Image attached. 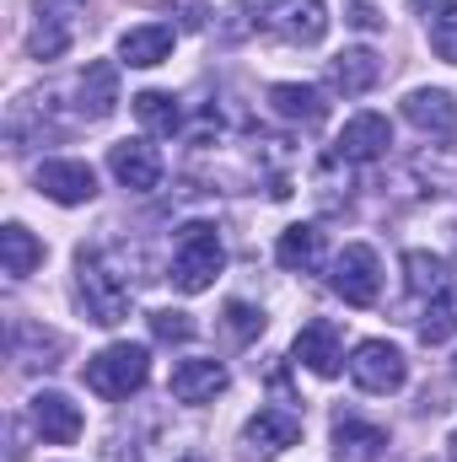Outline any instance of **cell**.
<instances>
[{"mask_svg":"<svg viewBox=\"0 0 457 462\" xmlns=\"http://www.w3.org/2000/svg\"><path fill=\"white\" fill-rule=\"evenodd\" d=\"M227 365L221 360H205V355H194V360H178L173 365V376H167V393L178 398V403H210L216 393H227Z\"/></svg>","mask_w":457,"mask_h":462,"instance_id":"obj_12","label":"cell"},{"mask_svg":"<svg viewBox=\"0 0 457 462\" xmlns=\"http://www.w3.org/2000/svg\"><path fill=\"white\" fill-rule=\"evenodd\" d=\"M135 118L151 129V134H173L183 114H178V97H167V92H140L135 97Z\"/></svg>","mask_w":457,"mask_h":462,"instance_id":"obj_25","label":"cell"},{"mask_svg":"<svg viewBox=\"0 0 457 462\" xmlns=\"http://www.w3.org/2000/svg\"><path fill=\"white\" fill-rule=\"evenodd\" d=\"M33 425H38V436L49 441V447H70V441H81V409L65 398V393H38L33 398Z\"/></svg>","mask_w":457,"mask_h":462,"instance_id":"obj_14","label":"cell"},{"mask_svg":"<svg viewBox=\"0 0 457 462\" xmlns=\"http://www.w3.org/2000/svg\"><path fill=\"white\" fill-rule=\"evenodd\" d=\"M350 382L360 387V393H398L404 382H409V360H404V349L387 345V339H360V345L350 349Z\"/></svg>","mask_w":457,"mask_h":462,"instance_id":"obj_6","label":"cell"},{"mask_svg":"<svg viewBox=\"0 0 457 462\" xmlns=\"http://www.w3.org/2000/svg\"><path fill=\"white\" fill-rule=\"evenodd\" d=\"M108 172L118 178V189L151 194L162 183V151L151 140H118V145H108Z\"/></svg>","mask_w":457,"mask_h":462,"instance_id":"obj_9","label":"cell"},{"mask_svg":"<svg viewBox=\"0 0 457 462\" xmlns=\"http://www.w3.org/2000/svg\"><path fill=\"white\" fill-rule=\"evenodd\" d=\"M242 11L253 16V27H264L285 43H302V49L323 43V32H329V5L323 0H242Z\"/></svg>","mask_w":457,"mask_h":462,"instance_id":"obj_3","label":"cell"},{"mask_svg":"<svg viewBox=\"0 0 457 462\" xmlns=\"http://www.w3.org/2000/svg\"><path fill=\"white\" fill-rule=\"evenodd\" d=\"M404 118H409L420 134L447 140V134L457 129V103L442 92V87H420V92H409V97H404Z\"/></svg>","mask_w":457,"mask_h":462,"instance_id":"obj_15","label":"cell"},{"mask_svg":"<svg viewBox=\"0 0 457 462\" xmlns=\"http://www.w3.org/2000/svg\"><path fill=\"white\" fill-rule=\"evenodd\" d=\"M404 280H409V291L415 296H436V291H447L452 280H447V263L436 258V253H404Z\"/></svg>","mask_w":457,"mask_h":462,"instance_id":"obj_24","label":"cell"},{"mask_svg":"<svg viewBox=\"0 0 457 462\" xmlns=\"http://www.w3.org/2000/svg\"><path fill=\"white\" fill-rule=\"evenodd\" d=\"M409 5H415V11H420V16H425V22H436V16H442V11H452L457 0H409Z\"/></svg>","mask_w":457,"mask_h":462,"instance_id":"obj_30","label":"cell"},{"mask_svg":"<svg viewBox=\"0 0 457 462\" xmlns=\"http://www.w3.org/2000/svg\"><path fill=\"white\" fill-rule=\"evenodd\" d=\"M452 334H457V285H447V291H436V296L425 301L420 339H425V345H447Z\"/></svg>","mask_w":457,"mask_h":462,"instance_id":"obj_23","label":"cell"},{"mask_svg":"<svg viewBox=\"0 0 457 462\" xmlns=\"http://www.w3.org/2000/svg\"><path fill=\"white\" fill-rule=\"evenodd\" d=\"M334 452L350 462H377L387 452V430H377V425H366L355 414H340L334 420Z\"/></svg>","mask_w":457,"mask_h":462,"instance_id":"obj_18","label":"cell"},{"mask_svg":"<svg viewBox=\"0 0 457 462\" xmlns=\"http://www.w3.org/2000/svg\"><path fill=\"white\" fill-rule=\"evenodd\" d=\"M269 108L280 118H291V124H323L329 114V103H323V92L318 87H302V81H280V87H269Z\"/></svg>","mask_w":457,"mask_h":462,"instance_id":"obj_19","label":"cell"},{"mask_svg":"<svg viewBox=\"0 0 457 462\" xmlns=\"http://www.w3.org/2000/svg\"><path fill=\"white\" fill-rule=\"evenodd\" d=\"M11 355H16V365H27V371H49V365H60V355H65V339L60 334H49V328H16V345H11Z\"/></svg>","mask_w":457,"mask_h":462,"instance_id":"obj_22","label":"cell"},{"mask_svg":"<svg viewBox=\"0 0 457 462\" xmlns=\"http://www.w3.org/2000/svg\"><path fill=\"white\" fill-rule=\"evenodd\" d=\"M114 108H118V65L114 60H98L76 81V114L87 118V124H103Z\"/></svg>","mask_w":457,"mask_h":462,"instance_id":"obj_13","label":"cell"},{"mask_svg":"<svg viewBox=\"0 0 457 462\" xmlns=\"http://www.w3.org/2000/svg\"><path fill=\"white\" fill-rule=\"evenodd\" d=\"M452 376H457V355H452Z\"/></svg>","mask_w":457,"mask_h":462,"instance_id":"obj_32","label":"cell"},{"mask_svg":"<svg viewBox=\"0 0 457 462\" xmlns=\"http://www.w3.org/2000/svg\"><path fill=\"white\" fill-rule=\"evenodd\" d=\"M275 258H280V269H291V274H312V269L323 263V231H318V226H291V231H280V242H275Z\"/></svg>","mask_w":457,"mask_h":462,"instance_id":"obj_20","label":"cell"},{"mask_svg":"<svg viewBox=\"0 0 457 462\" xmlns=\"http://www.w3.org/2000/svg\"><path fill=\"white\" fill-rule=\"evenodd\" d=\"M38 194L54 205H92L98 199V172L76 156H54L38 167Z\"/></svg>","mask_w":457,"mask_h":462,"instance_id":"obj_8","label":"cell"},{"mask_svg":"<svg viewBox=\"0 0 457 462\" xmlns=\"http://www.w3.org/2000/svg\"><path fill=\"white\" fill-rule=\"evenodd\" d=\"M291 355H296V365H307L312 376H340L344 371V345H340V328L329 323V318H312L302 334H296V345H291Z\"/></svg>","mask_w":457,"mask_h":462,"instance_id":"obj_11","label":"cell"},{"mask_svg":"<svg viewBox=\"0 0 457 462\" xmlns=\"http://www.w3.org/2000/svg\"><path fill=\"white\" fill-rule=\"evenodd\" d=\"M151 334L167 339V345H183V339H194V323H189V312L162 307V312H151Z\"/></svg>","mask_w":457,"mask_h":462,"instance_id":"obj_28","label":"cell"},{"mask_svg":"<svg viewBox=\"0 0 457 462\" xmlns=\"http://www.w3.org/2000/svg\"><path fill=\"white\" fill-rule=\"evenodd\" d=\"M447 457H452V462H457V430H452V441H447Z\"/></svg>","mask_w":457,"mask_h":462,"instance_id":"obj_31","label":"cell"},{"mask_svg":"<svg viewBox=\"0 0 457 462\" xmlns=\"http://www.w3.org/2000/svg\"><path fill=\"white\" fill-rule=\"evenodd\" d=\"M183 462H200V457H183Z\"/></svg>","mask_w":457,"mask_h":462,"instance_id":"obj_33","label":"cell"},{"mask_svg":"<svg viewBox=\"0 0 457 462\" xmlns=\"http://www.w3.org/2000/svg\"><path fill=\"white\" fill-rule=\"evenodd\" d=\"M173 27L167 22H140V27H129L124 38H118V60L124 65H135V70H151V65H162L167 54H173Z\"/></svg>","mask_w":457,"mask_h":462,"instance_id":"obj_16","label":"cell"},{"mask_svg":"<svg viewBox=\"0 0 457 462\" xmlns=\"http://www.w3.org/2000/svg\"><path fill=\"white\" fill-rule=\"evenodd\" d=\"M227 334L237 339V345L258 339V334H264V312H253L247 301H227Z\"/></svg>","mask_w":457,"mask_h":462,"instance_id":"obj_27","label":"cell"},{"mask_svg":"<svg viewBox=\"0 0 457 462\" xmlns=\"http://www.w3.org/2000/svg\"><path fill=\"white\" fill-rule=\"evenodd\" d=\"M302 441V420L291 414V409H258L247 425H242V457L253 462H269L280 457L285 447H296Z\"/></svg>","mask_w":457,"mask_h":462,"instance_id":"obj_7","label":"cell"},{"mask_svg":"<svg viewBox=\"0 0 457 462\" xmlns=\"http://www.w3.org/2000/svg\"><path fill=\"white\" fill-rule=\"evenodd\" d=\"M65 49H70V22H60V16H38L33 38H27V54H33V60H60Z\"/></svg>","mask_w":457,"mask_h":462,"instance_id":"obj_26","label":"cell"},{"mask_svg":"<svg viewBox=\"0 0 457 462\" xmlns=\"http://www.w3.org/2000/svg\"><path fill=\"white\" fill-rule=\"evenodd\" d=\"M329 285H334V296L344 307H371L382 296V258L366 242H350L329 263Z\"/></svg>","mask_w":457,"mask_h":462,"instance_id":"obj_5","label":"cell"},{"mask_svg":"<svg viewBox=\"0 0 457 462\" xmlns=\"http://www.w3.org/2000/svg\"><path fill=\"white\" fill-rule=\"evenodd\" d=\"M76 291H81V301H87V318L103 323V328L124 323L129 307H135V285L114 269V258L98 253V247H92V253L81 247V258H76Z\"/></svg>","mask_w":457,"mask_h":462,"instance_id":"obj_1","label":"cell"},{"mask_svg":"<svg viewBox=\"0 0 457 462\" xmlns=\"http://www.w3.org/2000/svg\"><path fill=\"white\" fill-rule=\"evenodd\" d=\"M145 376H151V349L145 345H108L103 355L87 360V387L108 403L135 398L145 387Z\"/></svg>","mask_w":457,"mask_h":462,"instance_id":"obj_4","label":"cell"},{"mask_svg":"<svg viewBox=\"0 0 457 462\" xmlns=\"http://www.w3.org/2000/svg\"><path fill=\"white\" fill-rule=\"evenodd\" d=\"M387 145H393V124H387V118H382V114H355L340 129V140H334V162L360 167V162L387 156Z\"/></svg>","mask_w":457,"mask_h":462,"instance_id":"obj_10","label":"cell"},{"mask_svg":"<svg viewBox=\"0 0 457 462\" xmlns=\"http://www.w3.org/2000/svg\"><path fill=\"white\" fill-rule=\"evenodd\" d=\"M221 263H227V247H221V231L210 226V221H189V226H178L173 236V285L183 291V296H200V291H210L216 285V274H221Z\"/></svg>","mask_w":457,"mask_h":462,"instance_id":"obj_2","label":"cell"},{"mask_svg":"<svg viewBox=\"0 0 457 462\" xmlns=\"http://www.w3.org/2000/svg\"><path fill=\"white\" fill-rule=\"evenodd\" d=\"M0 263H5L11 280H27V274L43 263V242L22 226V221H11V226L0 231Z\"/></svg>","mask_w":457,"mask_h":462,"instance_id":"obj_21","label":"cell"},{"mask_svg":"<svg viewBox=\"0 0 457 462\" xmlns=\"http://www.w3.org/2000/svg\"><path fill=\"white\" fill-rule=\"evenodd\" d=\"M377 76H382V65H377V54H371V49H344V54L329 60V87L344 92V97L371 92V87H377Z\"/></svg>","mask_w":457,"mask_h":462,"instance_id":"obj_17","label":"cell"},{"mask_svg":"<svg viewBox=\"0 0 457 462\" xmlns=\"http://www.w3.org/2000/svg\"><path fill=\"white\" fill-rule=\"evenodd\" d=\"M431 49H436L447 65H457V5H452V11H442V16L431 22Z\"/></svg>","mask_w":457,"mask_h":462,"instance_id":"obj_29","label":"cell"}]
</instances>
